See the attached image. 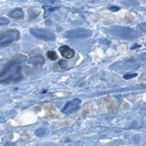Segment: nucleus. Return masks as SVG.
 <instances>
[{
	"label": "nucleus",
	"mask_w": 146,
	"mask_h": 146,
	"mask_svg": "<svg viewBox=\"0 0 146 146\" xmlns=\"http://www.w3.org/2000/svg\"><path fill=\"white\" fill-rule=\"evenodd\" d=\"M26 61L27 57L23 55H18L9 61L0 71V83H8L20 80L22 66Z\"/></svg>",
	"instance_id": "f257e3e1"
},
{
	"label": "nucleus",
	"mask_w": 146,
	"mask_h": 146,
	"mask_svg": "<svg viewBox=\"0 0 146 146\" xmlns=\"http://www.w3.org/2000/svg\"><path fill=\"white\" fill-rule=\"evenodd\" d=\"M109 33L115 36H118L121 39H129L136 38L138 36L137 32L135 30L131 28L124 27H113L108 29Z\"/></svg>",
	"instance_id": "f03ea898"
},
{
	"label": "nucleus",
	"mask_w": 146,
	"mask_h": 146,
	"mask_svg": "<svg viewBox=\"0 0 146 146\" xmlns=\"http://www.w3.org/2000/svg\"><path fill=\"white\" fill-rule=\"evenodd\" d=\"M30 34L36 39L45 41H53L56 40V35L52 30L48 29L32 28L29 30Z\"/></svg>",
	"instance_id": "7ed1b4c3"
},
{
	"label": "nucleus",
	"mask_w": 146,
	"mask_h": 146,
	"mask_svg": "<svg viewBox=\"0 0 146 146\" xmlns=\"http://www.w3.org/2000/svg\"><path fill=\"white\" fill-rule=\"evenodd\" d=\"M20 37V33L17 29H9L0 34V48L7 46L16 41Z\"/></svg>",
	"instance_id": "20e7f679"
},
{
	"label": "nucleus",
	"mask_w": 146,
	"mask_h": 146,
	"mask_svg": "<svg viewBox=\"0 0 146 146\" xmlns=\"http://www.w3.org/2000/svg\"><path fill=\"white\" fill-rule=\"evenodd\" d=\"M92 35V32L86 29H76L69 30L65 32L64 36L68 39H84L90 37Z\"/></svg>",
	"instance_id": "39448f33"
},
{
	"label": "nucleus",
	"mask_w": 146,
	"mask_h": 146,
	"mask_svg": "<svg viewBox=\"0 0 146 146\" xmlns=\"http://www.w3.org/2000/svg\"><path fill=\"white\" fill-rule=\"evenodd\" d=\"M80 103H81V101L79 99H74L71 101L67 102L66 105L62 108V112L66 115L71 114L76 111L77 110L80 108Z\"/></svg>",
	"instance_id": "423d86ee"
},
{
	"label": "nucleus",
	"mask_w": 146,
	"mask_h": 146,
	"mask_svg": "<svg viewBox=\"0 0 146 146\" xmlns=\"http://www.w3.org/2000/svg\"><path fill=\"white\" fill-rule=\"evenodd\" d=\"M59 52L62 54L63 57L65 58H72L75 56V51L73 49L70 48V47L66 45H63V46L59 48Z\"/></svg>",
	"instance_id": "0eeeda50"
},
{
	"label": "nucleus",
	"mask_w": 146,
	"mask_h": 146,
	"mask_svg": "<svg viewBox=\"0 0 146 146\" xmlns=\"http://www.w3.org/2000/svg\"><path fill=\"white\" fill-rule=\"evenodd\" d=\"M31 64L35 65V66H42L45 63V58L41 55H37V56H34L32 58L29 60Z\"/></svg>",
	"instance_id": "6e6552de"
},
{
	"label": "nucleus",
	"mask_w": 146,
	"mask_h": 146,
	"mask_svg": "<svg viewBox=\"0 0 146 146\" xmlns=\"http://www.w3.org/2000/svg\"><path fill=\"white\" fill-rule=\"evenodd\" d=\"M9 16L10 18H13V19H15V20H20V19H22L23 18L24 13H23V11L22 10V9L17 8L10 12Z\"/></svg>",
	"instance_id": "1a4fd4ad"
},
{
	"label": "nucleus",
	"mask_w": 146,
	"mask_h": 146,
	"mask_svg": "<svg viewBox=\"0 0 146 146\" xmlns=\"http://www.w3.org/2000/svg\"><path fill=\"white\" fill-rule=\"evenodd\" d=\"M46 132H47L46 129L44 127H41V128H39V129H37L35 131V135L37 137H43V136H45V134H46Z\"/></svg>",
	"instance_id": "9d476101"
},
{
	"label": "nucleus",
	"mask_w": 146,
	"mask_h": 146,
	"mask_svg": "<svg viewBox=\"0 0 146 146\" xmlns=\"http://www.w3.org/2000/svg\"><path fill=\"white\" fill-rule=\"evenodd\" d=\"M47 55H48V58H50V60H52V61H55V60H56L58 58V55L53 50H49L48 53H47Z\"/></svg>",
	"instance_id": "9b49d317"
},
{
	"label": "nucleus",
	"mask_w": 146,
	"mask_h": 146,
	"mask_svg": "<svg viewBox=\"0 0 146 146\" xmlns=\"http://www.w3.org/2000/svg\"><path fill=\"white\" fill-rule=\"evenodd\" d=\"M10 23L8 18L5 17H0V26H6Z\"/></svg>",
	"instance_id": "f8f14e48"
},
{
	"label": "nucleus",
	"mask_w": 146,
	"mask_h": 146,
	"mask_svg": "<svg viewBox=\"0 0 146 146\" xmlns=\"http://www.w3.org/2000/svg\"><path fill=\"white\" fill-rule=\"evenodd\" d=\"M137 75V74H127V75H125L124 76H123V78H124L125 79H131V78L136 77Z\"/></svg>",
	"instance_id": "ddd939ff"
},
{
	"label": "nucleus",
	"mask_w": 146,
	"mask_h": 146,
	"mask_svg": "<svg viewBox=\"0 0 146 146\" xmlns=\"http://www.w3.org/2000/svg\"><path fill=\"white\" fill-rule=\"evenodd\" d=\"M109 10L111 11H118L120 8L118 7H115V6H112V7H109Z\"/></svg>",
	"instance_id": "4468645a"
}]
</instances>
